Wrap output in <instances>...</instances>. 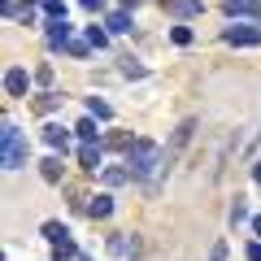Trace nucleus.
Returning <instances> with one entry per match:
<instances>
[{"instance_id": "31", "label": "nucleus", "mask_w": 261, "mask_h": 261, "mask_svg": "<svg viewBox=\"0 0 261 261\" xmlns=\"http://www.w3.org/2000/svg\"><path fill=\"white\" fill-rule=\"evenodd\" d=\"M252 231H257V235H261V218H252Z\"/></svg>"}, {"instance_id": "4", "label": "nucleus", "mask_w": 261, "mask_h": 261, "mask_svg": "<svg viewBox=\"0 0 261 261\" xmlns=\"http://www.w3.org/2000/svg\"><path fill=\"white\" fill-rule=\"evenodd\" d=\"M31 92V74L22 70V65H13V70H5V96H27Z\"/></svg>"}, {"instance_id": "19", "label": "nucleus", "mask_w": 261, "mask_h": 261, "mask_svg": "<svg viewBox=\"0 0 261 261\" xmlns=\"http://www.w3.org/2000/svg\"><path fill=\"white\" fill-rule=\"evenodd\" d=\"M44 178H48V183H61V157H48L44 161Z\"/></svg>"}, {"instance_id": "7", "label": "nucleus", "mask_w": 261, "mask_h": 261, "mask_svg": "<svg viewBox=\"0 0 261 261\" xmlns=\"http://www.w3.org/2000/svg\"><path fill=\"white\" fill-rule=\"evenodd\" d=\"M5 18H13V22H35V9H31V0H5Z\"/></svg>"}, {"instance_id": "30", "label": "nucleus", "mask_w": 261, "mask_h": 261, "mask_svg": "<svg viewBox=\"0 0 261 261\" xmlns=\"http://www.w3.org/2000/svg\"><path fill=\"white\" fill-rule=\"evenodd\" d=\"M214 261H226V244H218V248H214Z\"/></svg>"}, {"instance_id": "1", "label": "nucleus", "mask_w": 261, "mask_h": 261, "mask_svg": "<svg viewBox=\"0 0 261 261\" xmlns=\"http://www.w3.org/2000/svg\"><path fill=\"white\" fill-rule=\"evenodd\" d=\"M157 170H166V148H157L152 140H135L130 144V174L135 178H152Z\"/></svg>"}, {"instance_id": "9", "label": "nucleus", "mask_w": 261, "mask_h": 261, "mask_svg": "<svg viewBox=\"0 0 261 261\" xmlns=\"http://www.w3.org/2000/svg\"><path fill=\"white\" fill-rule=\"evenodd\" d=\"M105 27L118 31V35H122V31H130V5H126V9H113L109 18H105Z\"/></svg>"}, {"instance_id": "10", "label": "nucleus", "mask_w": 261, "mask_h": 261, "mask_svg": "<svg viewBox=\"0 0 261 261\" xmlns=\"http://www.w3.org/2000/svg\"><path fill=\"white\" fill-rule=\"evenodd\" d=\"M79 166H83V170L100 166V144H83V148H79Z\"/></svg>"}, {"instance_id": "18", "label": "nucleus", "mask_w": 261, "mask_h": 261, "mask_svg": "<svg viewBox=\"0 0 261 261\" xmlns=\"http://www.w3.org/2000/svg\"><path fill=\"white\" fill-rule=\"evenodd\" d=\"M57 105H61V96H57V92H44V96H35V109H39V113H53Z\"/></svg>"}, {"instance_id": "20", "label": "nucleus", "mask_w": 261, "mask_h": 261, "mask_svg": "<svg viewBox=\"0 0 261 261\" xmlns=\"http://www.w3.org/2000/svg\"><path fill=\"white\" fill-rule=\"evenodd\" d=\"M65 235H70V231H65L61 222H44V240H48V244H57V240H65Z\"/></svg>"}, {"instance_id": "2", "label": "nucleus", "mask_w": 261, "mask_h": 261, "mask_svg": "<svg viewBox=\"0 0 261 261\" xmlns=\"http://www.w3.org/2000/svg\"><path fill=\"white\" fill-rule=\"evenodd\" d=\"M5 170H18L22 161H27V140H22V130L13 126V122H5Z\"/></svg>"}, {"instance_id": "6", "label": "nucleus", "mask_w": 261, "mask_h": 261, "mask_svg": "<svg viewBox=\"0 0 261 261\" xmlns=\"http://www.w3.org/2000/svg\"><path fill=\"white\" fill-rule=\"evenodd\" d=\"M44 144H48V148H57V152H65V148H70V130L57 126V122H48V126H44Z\"/></svg>"}, {"instance_id": "32", "label": "nucleus", "mask_w": 261, "mask_h": 261, "mask_svg": "<svg viewBox=\"0 0 261 261\" xmlns=\"http://www.w3.org/2000/svg\"><path fill=\"white\" fill-rule=\"evenodd\" d=\"M252 174H257V183H261V161H257V170H252Z\"/></svg>"}, {"instance_id": "34", "label": "nucleus", "mask_w": 261, "mask_h": 261, "mask_svg": "<svg viewBox=\"0 0 261 261\" xmlns=\"http://www.w3.org/2000/svg\"><path fill=\"white\" fill-rule=\"evenodd\" d=\"M235 5H240V0H235Z\"/></svg>"}, {"instance_id": "8", "label": "nucleus", "mask_w": 261, "mask_h": 261, "mask_svg": "<svg viewBox=\"0 0 261 261\" xmlns=\"http://www.w3.org/2000/svg\"><path fill=\"white\" fill-rule=\"evenodd\" d=\"M48 44H53V48H65V44H70V27H65V18H57L53 27H48Z\"/></svg>"}, {"instance_id": "22", "label": "nucleus", "mask_w": 261, "mask_h": 261, "mask_svg": "<svg viewBox=\"0 0 261 261\" xmlns=\"http://www.w3.org/2000/svg\"><path fill=\"white\" fill-rule=\"evenodd\" d=\"M240 222H248V205L235 196V205H231V226H240Z\"/></svg>"}, {"instance_id": "24", "label": "nucleus", "mask_w": 261, "mask_h": 261, "mask_svg": "<svg viewBox=\"0 0 261 261\" xmlns=\"http://www.w3.org/2000/svg\"><path fill=\"white\" fill-rule=\"evenodd\" d=\"M170 39H174L178 48H187V44H192V31H187V27H174V31H170Z\"/></svg>"}, {"instance_id": "17", "label": "nucleus", "mask_w": 261, "mask_h": 261, "mask_svg": "<svg viewBox=\"0 0 261 261\" xmlns=\"http://www.w3.org/2000/svg\"><path fill=\"white\" fill-rule=\"evenodd\" d=\"M126 178H130V170H122V166H109V170H105V183H109V187H122Z\"/></svg>"}, {"instance_id": "28", "label": "nucleus", "mask_w": 261, "mask_h": 261, "mask_svg": "<svg viewBox=\"0 0 261 261\" xmlns=\"http://www.w3.org/2000/svg\"><path fill=\"white\" fill-rule=\"evenodd\" d=\"M79 5H83V9H92V13H100V9H105V0H79Z\"/></svg>"}, {"instance_id": "3", "label": "nucleus", "mask_w": 261, "mask_h": 261, "mask_svg": "<svg viewBox=\"0 0 261 261\" xmlns=\"http://www.w3.org/2000/svg\"><path fill=\"white\" fill-rule=\"evenodd\" d=\"M222 39L235 48H252V44H261V27H226Z\"/></svg>"}, {"instance_id": "26", "label": "nucleus", "mask_w": 261, "mask_h": 261, "mask_svg": "<svg viewBox=\"0 0 261 261\" xmlns=\"http://www.w3.org/2000/svg\"><path fill=\"white\" fill-rule=\"evenodd\" d=\"M87 48H92V44H83V39H70V44H65V53H70V57H87Z\"/></svg>"}, {"instance_id": "16", "label": "nucleus", "mask_w": 261, "mask_h": 261, "mask_svg": "<svg viewBox=\"0 0 261 261\" xmlns=\"http://www.w3.org/2000/svg\"><path fill=\"white\" fill-rule=\"evenodd\" d=\"M118 61H122V74H126V79H144V65L135 61L130 53H126V57H118Z\"/></svg>"}, {"instance_id": "15", "label": "nucleus", "mask_w": 261, "mask_h": 261, "mask_svg": "<svg viewBox=\"0 0 261 261\" xmlns=\"http://www.w3.org/2000/svg\"><path fill=\"white\" fill-rule=\"evenodd\" d=\"M87 113H92V118H100V122H109V118H113L109 100H96V96H92V100H87Z\"/></svg>"}, {"instance_id": "27", "label": "nucleus", "mask_w": 261, "mask_h": 261, "mask_svg": "<svg viewBox=\"0 0 261 261\" xmlns=\"http://www.w3.org/2000/svg\"><path fill=\"white\" fill-rule=\"evenodd\" d=\"M35 83H53V65H39V70H35Z\"/></svg>"}, {"instance_id": "25", "label": "nucleus", "mask_w": 261, "mask_h": 261, "mask_svg": "<svg viewBox=\"0 0 261 261\" xmlns=\"http://www.w3.org/2000/svg\"><path fill=\"white\" fill-rule=\"evenodd\" d=\"M44 9H48V18H65V5H61V0H44Z\"/></svg>"}, {"instance_id": "21", "label": "nucleus", "mask_w": 261, "mask_h": 261, "mask_svg": "<svg viewBox=\"0 0 261 261\" xmlns=\"http://www.w3.org/2000/svg\"><path fill=\"white\" fill-rule=\"evenodd\" d=\"M105 148H118V152H130V135H105Z\"/></svg>"}, {"instance_id": "33", "label": "nucleus", "mask_w": 261, "mask_h": 261, "mask_svg": "<svg viewBox=\"0 0 261 261\" xmlns=\"http://www.w3.org/2000/svg\"><path fill=\"white\" fill-rule=\"evenodd\" d=\"M79 261H92V257H79Z\"/></svg>"}, {"instance_id": "12", "label": "nucleus", "mask_w": 261, "mask_h": 261, "mask_svg": "<svg viewBox=\"0 0 261 261\" xmlns=\"http://www.w3.org/2000/svg\"><path fill=\"white\" fill-rule=\"evenodd\" d=\"M166 5L178 13V18H192V13H200V0H166Z\"/></svg>"}, {"instance_id": "5", "label": "nucleus", "mask_w": 261, "mask_h": 261, "mask_svg": "<svg viewBox=\"0 0 261 261\" xmlns=\"http://www.w3.org/2000/svg\"><path fill=\"white\" fill-rule=\"evenodd\" d=\"M192 130H196V122H192V118H187V122H183V126H178V130H174V140H170V148H166V170H170V161H174V157H178V152H183V148H187V140H192Z\"/></svg>"}, {"instance_id": "11", "label": "nucleus", "mask_w": 261, "mask_h": 261, "mask_svg": "<svg viewBox=\"0 0 261 261\" xmlns=\"http://www.w3.org/2000/svg\"><path fill=\"white\" fill-rule=\"evenodd\" d=\"M74 130H79V140H83V144H100V130H96V118H83Z\"/></svg>"}, {"instance_id": "14", "label": "nucleus", "mask_w": 261, "mask_h": 261, "mask_svg": "<svg viewBox=\"0 0 261 261\" xmlns=\"http://www.w3.org/2000/svg\"><path fill=\"white\" fill-rule=\"evenodd\" d=\"M53 257H57V261H65V257H79L74 240H70V235H65V240H57V244H53Z\"/></svg>"}, {"instance_id": "13", "label": "nucleus", "mask_w": 261, "mask_h": 261, "mask_svg": "<svg viewBox=\"0 0 261 261\" xmlns=\"http://www.w3.org/2000/svg\"><path fill=\"white\" fill-rule=\"evenodd\" d=\"M87 214H92V218H109L113 214V200H109V196H96L92 205H87Z\"/></svg>"}, {"instance_id": "29", "label": "nucleus", "mask_w": 261, "mask_h": 261, "mask_svg": "<svg viewBox=\"0 0 261 261\" xmlns=\"http://www.w3.org/2000/svg\"><path fill=\"white\" fill-rule=\"evenodd\" d=\"M248 261H261V244H248Z\"/></svg>"}, {"instance_id": "23", "label": "nucleus", "mask_w": 261, "mask_h": 261, "mask_svg": "<svg viewBox=\"0 0 261 261\" xmlns=\"http://www.w3.org/2000/svg\"><path fill=\"white\" fill-rule=\"evenodd\" d=\"M87 44H92V48H105V44H109V35H105L100 27H87Z\"/></svg>"}]
</instances>
